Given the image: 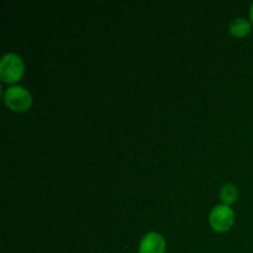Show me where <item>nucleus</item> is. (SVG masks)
Listing matches in <instances>:
<instances>
[{"instance_id": "1", "label": "nucleus", "mask_w": 253, "mask_h": 253, "mask_svg": "<svg viewBox=\"0 0 253 253\" xmlns=\"http://www.w3.org/2000/svg\"><path fill=\"white\" fill-rule=\"evenodd\" d=\"M25 73V63L21 57L14 52L5 53L0 59V79L4 83H16Z\"/></svg>"}, {"instance_id": "2", "label": "nucleus", "mask_w": 253, "mask_h": 253, "mask_svg": "<svg viewBox=\"0 0 253 253\" xmlns=\"http://www.w3.org/2000/svg\"><path fill=\"white\" fill-rule=\"evenodd\" d=\"M4 101L7 108L16 113H24L32 106L31 93L22 85H11L5 89Z\"/></svg>"}, {"instance_id": "3", "label": "nucleus", "mask_w": 253, "mask_h": 253, "mask_svg": "<svg viewBox=\"0 0 253 253\" xmlns=\"http://www.w3.org/2000/svg\"><path fill=\"white\" fill-rule=\"evenodd\" d=\"M235 222V212L226 204H217L210 210L209 224L214 231H229Z\"/></svg>"}, {"instance_id": "4", "label": "nucleus", "mask_w": 253, "mask_h": 253, "mask_svg": "<svg viewBox=\"0 0 253 253\" xmlns=\"http://www.w3.org/2000/svg\"><path fill=\"white\" fill-rule=\"evenodd\" d=\"M166 240L158 232H148L141 239L138 253H165Z\"/></svg>"}, {"instance_id": "5", "label": "nucleus", "mask_w": 253, "mask_h": 253, "mask_svg": "<svg viewBox=\"0 0 253 253\" xmlns=\"http://www.w3.org/2000/svg\"><path fill=\"white\" fill-rule=\"evenodd\" d=\"M252 24L245 17H235L230 22L229 31L235 37H245L251 32Z\"/></svg>"}, {"instance_id": "6", "label": "nucleus", "mask_w": 253, "mask_h": 253, "mask_svg": "<svg viewBox=\"0 0 253 253\" xmlns=\"http://www.w3.org/2000/svg\"><path fill=\"white\" fill-rule=\"evenodd\" d=\"M239 198V189L232 183H226L220 189V199L222 200V204L231 205Z\"/></svg>"}, {"instance_id": "7", "label": "nucleus", "mask_w": 253, "mask_h": 253, "mask_svg": "<svg viewBox=\"0 0 253 253\" xmlns=\"http://www.w3.org/2000/svg\"><path fill=\"white\" fill-rule=\"evenodd\" d=\"M250 19H251V24L253 25V2L250 6Z\"/></svg>"}]
</instances>
